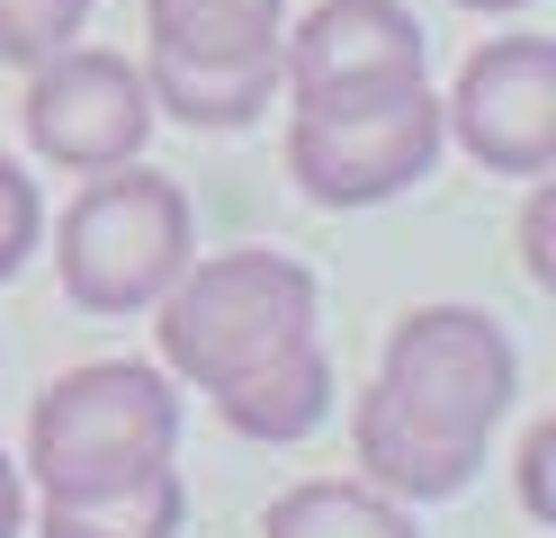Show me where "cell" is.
Returning <instances> with one entry per match:
<instances>
[{"instance_id":"cell-15","label":"cell","mask_w":556,"mask_h":538,"mask_svg":"<svg viewBox=\"0 0 556 538\" xmlns=\"http://www.w3.org/2000/svg\"><path fill=\"white\" fill-rule=\"evenodd\" d=\"M90 0H0V63H46L81 36Z\"/></svg>"},{"instance_id":"cell-6","label":"cell","mask_w":556,"mask_h":538,"mask_svg":"<svg viewBox=\"0 0 556 538\" xmlns=\"http://www.w3.org/2000/svg\"><path fill=\"white\" fill-rule=\"evenodd\" d=\"M440 99L404 90L387 108H351V117H288V179L315 207H387L440 162Z\"/></svg>"},{"instance_id":"cell-18","label":"cell","mask_w":556,"mask_h":538,"mask_svg":"<svg viewBox=\"0 0 556 538\" xmlns=\"http://www.w3.org/2000/svg\"><path fill=\"white\" fill-rule=\"evenodd\" d=\"M547 242H556V198L539 189L530 215H520V270H530L539 287H556V251H547Z\"/></svg>"},{"instance_id":"cell-17","label":"cell","mask_w":556,"mask_h":538,"mask_svg":"<svg viewBox=\"0 0 556 538\" xmlns=\"http://www.w3.org/2000/svg\"><path fill=\"white\" fill-rule=\"evenodd\" d=\"M547 458H556V422H539L530 440H520V502H530V521H556V493H547Z\"/></svg>"},{"instance_id":"cell-2","label":"cell","mask_w":556,"mask_h":538,"mask_svg":"<svg viewBox=\"0 0 556 538\" xmlns=\"http://www.w3.org/2000/svg\"><path fill=\"white\" fill-rule=\"evenodd\" d=\"M170 449H180V395L144 359H90V368L54 377L27 413V466H37L46 502L117 493L170 466Z\"/></svg>"},{"instance_id":"cell-8","label":"cell","mask_w":556,"mask_h":538,"mask_svg":"<svg viewBox=\"0 0 556 538\" xmlns=\"http://www.w3.org/2000/svg\"><path fill=\"white\" fill-rule=\"evenodd\" d=\"M440 126L467 143L484 171L539 179L556 162V46L547 36H494L458 72V99L440 108Z\"/></svg>"},{"instance_id":"cell-16","label":"cell","mask_w":556,"mask_h":538,"mask_svg":"<svg viewBox=\"0 0 556 538\" xmlns=\"http://www.w3.org/2000/svg\"><path fill=\"white\" fill-rule=\"evenodd\" d=\"M46 234V207H37V179H27L18 162H0V278L27 270V251H37Z\"/></svg>"},{"instance_id":"cell-5","label":"cell","mask_w":556,"mask_h":538,"mask_svg":"<svg viewBox=\"0 0 556 538\" xmlns=\"http://www.w3.org/2000/svg\"><path fill=\"white\" fill-rule=\"evenodd\" d=\"M431 36L395 0H324L296 36H278V99L288 117H351L422 90Z\"/></svg>"},{"instance_id":"cell-3","label":"cell","mask_w":556,"mask_h":538,"mask_svg":"<svg viewBox=\"0 0 556 538\" xmlns=\"http://www.w3.org/2000/svg\"><path fill=\"white\" fill-rule=\"evenodd\" d=\"M189 189L170 171L109 162L81 179V198L54 225V270L81 314H144L170 278L189 270Z\"/></svg>"},{"instance_id":"cell-14","label":"cell","mask_w":556,"mask_h":538,"mask_svg":"<svg viewBox=\"0 0 556 538\" xmlns=\"http://www.w3.org/2000/svg\"><path fill=\"white\" fill-rule=\"evenodd\" d=\"M189 521V485L180 466H153L117 493H81V502H46L37 512V538H180Z\"/></svg>"},{"instance_id":"cell-19","label":"cell","mask_w":556,"mask_h":538,"mask_svg":"<svg viewBox=\"0 0 556 538\" xmlns=\"http://www.w3.org/2000/svg\"><path fill=\"white\" fill-rule=\"evenodd\" d=\"M18 521H27V493H18V466L0 458V538H18Z\"/></svg>"},{"instance_id":"cell-10","label":"cell","mask_w":556,"mask_h":538,"mask_svg":"<svg viewBox=\"0 0 556 538\" xmlns=\"http://www.w3.org/2000/svg\"><path fill=\"white\" fill-rule=\"evenodd\" d=\"M351 449H359V476L377 493H395V502H448V493H467L476 466H484V458H458V449L422 440L413 422H395L377 386L351 404Z\"/></svg>"},{"instance_id":"cell-1","label":"cell","mask_w":556,"mask_h":538,"mask_svg":"<svg viewBox=\"0 0 556 538\" xmlns=\"http://www.w3.org/2000/svg\"><path fill=\"white\" fill-rule=\"evenodd\" d=\"M315 270L288 261V251H216L198 261L153 297V333H162V368L189 377L198 395H216L233 377L269 368L278 350L315 341Z\"/></svg>"},{"instance_id":"cell-20","label":"cell","mask_w":556,"mask_h":538,"mask_svg":"<svg viewBox=\"0 0 556 538\" xmlns=\"http://www.w3.org/2000/svg\"><path fill=\"white\" fill-rule=\"evenodd\" d=\"M458 10H494L503 18V10H530V0H458Z\"/></svg>"},{"instance_id":"cell-4","label":"cell","mask_w":556,"mask_h":538,"mask_svg":"<svg viewBox=\"0 0 556 538\" xmlns=\"http://www.w3.org/2000/svg\"><path fill=\"white\" fill-rule=\"evenodd\" d=\"M377 395H387V413L413 422L422 440L458 449V458H484L494 422L520 395V350H511L503 323L476 314V305H413L387 333Z\"/></svg>"},{"instance_id":"cell-9","label":"cell","mask_w":556,"mask_h":538,"mask_svg":"<svg viewBox=\"0 0 556 538\" xmlns=\"http://www.w3.org/2000/svg\"><path fill=\"white\" fill-rule=\"evenodd\" d=\"M206 404L225 413V430L269 440V449H288V440H305V430H324V422H332V350H324V333L296 341V350H278L269 368H252V377L216 386Z\"/></svg>"},{"instance_id":"cell-7","label":"cell","mask_w":556,"mask_h":538,"mask_svg":"<svg viewBox=\"0 0 556 538\" xmlns=\"http://www.w3.org/2000/svg\"><path fill=\"white\" fill-rule=\"evenodd\" d=\"M153 135V90L126 54L63 46L46 63H27V143L54 171H109L135 162Z\"/></svg>"},{"instance_id":"cell-12","label":"cell","mask_w":556,"mask_h":538,"mask_svg":"<svg viewBox=\"0 0 556 538\" xmlns=\"http://www.w3.org/2000/svg\"><path fill=\"white\" fill-rule=\"evenodd\" d=\"M135 72H144L153 108H170L180 126H206V135L252 126V117H269V99H278V63H180V54H144Z\"/></svg>"},{"instance_id":"cell-11","label":"cell","mask_w":556,"mask_h":538,"mask_svg":"<svg viewBox=\"0 0 556 538\" xmlns=\"http://www.w3.org/2000/svg\"><path fill=\"white\" fill-rule=\"evenodd\" d=\"M278 18L288 0H144L153 54L180 63H278Z\"/></svg>"},{"instance_id":"cell-13","label":"cell","mask_w":556,"mask_h":538,"mask_svg":"<svg viewBox=\"0 0 556 538\" xmlns=\"http://www.w3.org/2000/svg\"><path fill=\"white\" fill-rule=\"evenodd\" d=\"M261 538H422L413 529V502L377 493L368 476L341 485V476H315V485H288L269 502Z\"/></svg>"}]
</instances>
